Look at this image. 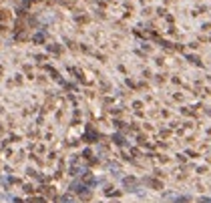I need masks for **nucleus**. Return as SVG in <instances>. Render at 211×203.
I'll use <instances>...</instances> for the list:
<instances>
[]
</instances>
